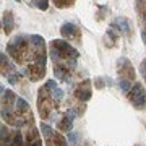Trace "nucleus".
Returning <instances> with one entry per match:
<instances>
[{"instance_id":"aec40b11","label":"nucleus","mask_w":146,"mask_h":146,"mask_svg":"<svg viewBox=\"0 0 146 146\" xmlns=\"http://www.w3.org/2000/svg\"><path fill=\"white\" fill-rule=\"evenodd\" d=\"M33 5L36 8H39V10L46 11L49 8V2H46V0H33Z\"/></svg>"},{"instance_id":"c85d7f7f","label":"nucleus","mask_w":146,"mask_h":146,"mask_svg":"<svg viewBox=\"0 0 146 146\" xmlns=\"http://www.w3.org/2000/svg\"><path fill=\"white\" fill-rule=\"evenodd\" d=\"M141 39H143V42L146 44V28L143 29V31H141Z\"/></svg>"},{"instance_id":"9d476101","label":"nucleus","mask_w":146,"mask_h":146,"mask_svg":"<svg viewBox=\"0 0 146 146\" xmlns=\"http://www.w3.org/2000/svg\"><path fill=\"white\" fill-rule=\"evenodd\" d=\"M26 146H42V140H41V135L39 131L31 127L28 130V135H26Z\"/></svg>"},{"instance_id":"f8f14e48","label":"nucleus","mask_w":146,"mask_h":146,"mask_svg":"<svg viewBox=\"0 0 146 146\" xmlns=\"http://www.w3.org/2000/svg\"><path fill=\"white\" fill-rule=\"evenodd\" d=\"M54 75H55V78H57V80H60V81L70 83V75H68V67H65V65H55V68H54Z\"/></svg>"},{"instance_id":"4be33fe9","label":"nucleus","mask_w":146,"mask_h":146,"mask_svg":"<svg viewBox=\"0 0 146 146\" xmlns=\"http://www.w3.org/2000/svg\"><path fill=\"white\" fill-rule=\"evenodd\" d=\"M119 86H120V89H122L123 93H128V91H130V88H131V81L122 78V80L119 81Z\"/></svg>"},{"instance_id":"dca6fc26","label":"nucleus","mask_w":146,"mask_h":146,"mask_svg":"<svg viewBox=\"0 0 146 146\" xmlns=\"http://www.w3.org/2000/svg\"><path fill=\"white\" fill-rule=\"evenodd\" d=\"M15 112H16V115H20V114H31V112H29V106H28V102L23 99V98H16Z\"/></svg>"},{"instance_id":"0eeeda50","label":"nucleus","mask_w":146,"mask_h":146,"mask_svg":"<svg viewBox=\"0 0 146 146\" xmlns=\"http://www.w3.org/2000/svg\"><path fill=\"white\" fill-rule=\"evenodd\" d=\"M75 96L76 99H80L81 102H86V101L91 99L93 96V89H91V81L89 80H84L78 84V88L75 89Z\"/></svg>"},{"instance_id":"2f4dec72","label":"nucleus","mask_w":146,"mask_h":146,"mask_svg":"<svg viewBox=\"0 0 146 146\" xmlns=\"http://www.w3.org/2000/svg\"><path fill=\"white\" fill-rule=\"evenodd\" d=\"M0 28H2V23H0Z\"/></svg>"},{"instance_id":"1a4fd4ad","label":"nucleus","mask_w":146,"mask_h":146,"mask_svg":"<svg viewBox=\"0 0 146 146\" xmlns=\"http://www.w3.org/2000/svg\"><path fill=\"white\" fill-rule=\"evenodd\" d=\"M110 26L114 28V29H117L119 33H122V34H127V36L130 34V29H131L128 20H127V18H123V16H119V18H117V20H115Z\"/></svg>"},{"instance_id":"f03ea898","label":"nucleus","mask_w":146,"mask_h":146,"mask_svg":"<svg viewBox=\"0 0 146 146\" xmlns=\"http://www.w3.org/2000/svg\"><path fill=\"white\" fill-rule=\"evenodd\" d=\"M52 94H49V89H46L42 86L39 89V96H37V109H39V114H41L42 119H49L50 117V112H52L54 106H52Z\"/></svg>"},{"instance_id":"f257e3e1","label":"nucleus","mask_w":146,"mask_h":146,"mask_svg":"<svg viewBox=\"0 0 146 146\" xmlns=\"http://www.w3.org/2000/svg\"><path fill=\"white\" fill-rule=\"evenodd\" d=\"M49 52H50V57H52L55 65H65V67H68L70 60H76L80 57L78 50L63 39H54L50 42Z\"/></svg>"},{"instance_id":"7ed1b4c3","label":"nucleus","mask_w":146,"mask_h":146,"mask_svg":"<svg viewBox=\"0 0 146 146\" xmlns=\"http://www.w3.org/2000/svg\"><path fill=\"white\" fill-rule=\"evenodd\" d=\"M128 99L133 104V107L138 110H143L146 107V93L143 89V84L141 83H135L128 91Z\"/></svg>"},{"instance_id":"4468645a","label":"nucleus","mask_w":146,"mask_h":146,"mask_svg":"<svg viewBox=\"0 0 146 146\" xmlns=\"http://www.w3.org/2000/svg\"><path fill=\"white\" fill-rule=\"evenodd\" d=\"M73 115H70V114H65V117H63L60 122H58V130H62V131H65V133H68V131H72V127H73Z\"/></svg>"},{"instance_id":"412c9836","label":"nucleus","mask_w":146,"mask_h":146,"mask_svg":"<svg viewBox=\"0 0 146 146\" xmlns=\"http://www.w3.org/2000/svg\"><path fill=\"white\" fill-rule=\"evenodd\" d=\"M21 75H23V73L15 72V73H11V75H8V76H7V80H8V83H10V84H16L21 80Z\"/></svg>"},{"instance_id":"a211bd4d","label":"nucleus","mask_w":146,"mask_h":146,"mask_svg":"<svg viewBox=\"0 0 146 146\" xmlns=\"http://www.w3.org/2000/svg\"><path fill=\"white\" fill-rule=\"evenodd\" d=\"M41 131H42V136H44L46 140L47 138H52V135H54V130L47 125V123H41Z\"/></svg>"},{"instance_id":"a878e982","label":"nucleus","mask_w":146,"mask_h":146,"mask_svg":"<svg viewBox=\"0 0 146 146\" xmlns=\"http://www.w3.org/2000/svg\"><path fill=\"white\" fill-rule=\"evenodd\" d=\"M67 138H68V141H70L72 145H75L78 136H76V133H75V131H68V133H67Z\"/></svg>"},{"instance_id":"2eb2a0df","label":"nucleus","mask_w":146,"mask_h":146,"mask_svg":"<svg viewBox=\"0 0 146 146\" xmlns=\"http://www.w3.org/2000/svg\"><path fill=\"white\" fill-rule=\"evenodd\" d=\"M11 143V131L3 123H0V146H10Z\"/></svg>"},{"instance_id":"6e6552de","label":"nucleus","mask_w":146,"mask_h":146,"mask_svg":"<svg viewBox=\"0 0 146 146\" xmlns=\"http://www.w3.org/2000/svg\"><path fill=\"white\" fill-rule=\"evenodd\" d=\"M15 72H16V68L13 65V62L8 58V55L0 52V75H3L7 78L8 75H11V73H15Z\"/></svg>"},{"instance_id":"9b49d317","label":"nucleus","mask_w":146,"mask_h":146,"mask_svg":"<svg viewBox=\"0 0 146 146\" xmlns=\"http://www.w3.org/2000/svg\"><path fill=\"white\" fill-rule=\"evenodd\" d=\"M13 28H15L13 13H11V10H5L3 11V31H5V34H11Z\"/></svg>"},{"instance_id":"473e14b6","label":"nucleus","mask_w":146,"mask_h":146,"mask_svg":"<svg viewBox=\"0 0 146 146\" xmlns=\"http://www.w3.org/2000/svg\"><path fill=\"white\" fill-rule=\"evenodd\" d=\"M46 2H49V0H46Z\"/></svg>"},{"instance_id":"5701e85b","label":"nucleus","mask_w":146,"mask_h":146,"mask_svg":"<svg viewBox=\"0 0 146 146\" xmlns=\"http://www.w3.org/2000/svg\"><path fill=\"white\" fill-rule=\"evenodd\" d=\"M50 93H52V98H54L55 101H62V98H63V91H62L60 88H58V86H57L55 89H54V91H50Z\"/></svg>"},{"instance_id":"c756f323","label":"nucleus","mask_w":146,"mask_h":146,"mask_svg":"<svg viewBox=\"0 0 146 146\" xmlns=\"http://www.w3.org/2000/svg\"><path fill=\"white\" fill-rule=\"evenodd\" d=\"M15 2H18V3H20V2H21V0H15Z\"/></svg>"},{"instance_id":"ddd939ff","label":"nucleus","mask_w":146,"mask_h":146,"mask_svg":"<svg viewBox=\"0 0 146 146\" xmlns=\"http://www.w3.org/2000/svg\"><path fill=\"white\" fill-rule=\"evenodd\" d=\"M16 96L13 91H10V89H5L3 91V94H2V102H3V106L5 107H10V109H13V106H15L16 102Z\"/></svg>"},{"instance_id":"f3484780","label":"nucleus","mask_w":146,"mask_h":146,"mask_svg":"<svg viewBox=\"0 0 146 146\" xmlns=\"http://www.w3.org/2000/svg\"><path fill=\"white\" fill-rule=\"evenodd\" d=\"M10 146H25V143H23V135H21L20 130L11 131V143H10Z\"/></svg>"},{"instance_id":"393cba45","label":"nucleus","mask_w":146,"mask_h":146,"mask_svg":"<svg viewBox=\"0 0 146 146\" xmlns=\"http://www.w3.org/2000/svg\"><path fill=\"white\" fill-rule=\"evenodd\" d=\"M54 5L57 8H63V7L70 5V3H68V0H54Z\"/></svg>"},{"instance_id":"20e7f679","label":"nucleus","mask_w":146,"mask_h":146,"mask_svg":"<svg viewBox=\"0 0 146 146\" xmlns=\"http://www.w3.org/2000/svg\"><path fill=\"white\" fill-rule=\"evenodd\" d=\"M60 34L70 41H80L81 39V29L73 23H63L60 26Z\"/></svg>"},{"instance_id":"b1692460","label":"nucleus","mask_w":146,"mask_h":146,"mask_svg":"<svg viewBox=\"0 0 146 146\" xmlns=\"http://www.w3.org/2000/svg\"><path fill=\"white\" fill-rule=\"evenodd\" d=\"M44 88L49 89V91H54V89L57 88V83H55V80H49V81L44 84Z\"/></svg>"},{"instance_id":"bb28decb","label":"nucleus","mask_w":146,"mask_h":146,"mask_svg":"<svg viewBox=\"0 0 146 146\" xmlns=\"http://www.w3.org/2000/svg\"><path fill=\"white\" fill-rule=\"evenodd\" d=\"M94 86H96L98 89H102V88H104V83H102V78H96V80H94Z\"/></svg>"},{"instance_id":"7c9ffc66","label":"nucleus","mask_w":146,"mask_h":146,"mask_svg":"<svg viewBox=\"0 0 146 146\" xmlns=\"http://www.w3.org/2000/svg\"><path fill=\"white\" fill-rule=\"evenodd\" d=\"M68 2H73V0H68Z\"/></svg>"},{"instance_id":"6ab92c4d","label":"nucleus","mask_w":146,"mask_h":146,"mask_svg":"<svg viewBox=\"0 0 146 146\" xmlns=\"http://www.w3.org/2000/svg\"><path fill=\"white\" fill-rule=\"evenodd\" d=\"M52 140H54V143H55V146H67V140H65L60 133H55V131H54Z\"/></svg>"},{"instance_id":"39448f33","label":"nucleus","mask_w":146,"mask_h":146,"mask_svg":"<svg viewBox=\"0 0 146 146\" xmlns=\"http://www.w3.org/2000/svg\"><path fill=\"white\" fill-rule=\"evenodd\" d=\"M23 75H26L31 81H39V80L46 75V65H39V63H31L25 68Z\"/></svg>"},{"instance_id":"cd10ccee","label":"nucleus","mask_w":146,"mask_h":146,"mask_svg":"<svg viewBox=\"0 0 146 146\" xmlns=\"http://www.w3.org/2000/svg\"><path fill=\"white\" fill-rule=\"evenodd\" d=\"M140 72H141V75H143V78L146 80V60H143V62H141V65H140Z\"/></svg>"},{"instance_id":"423d86ee","label":"nucleus","mask_w":146,"mask_h":146,"mask_svg":"<svg viewBox=\"0 0 146 146\" xmlns=\"http://www.w3.org/2000/svg\"><path fill=\"white\" fill-rule=\"evenodd\" d=\"M119 75L123 80H128V81H133L135 80V70L131 67V63L128 58L122 57L119 60Z\"/></svg>"}]
</instances>
